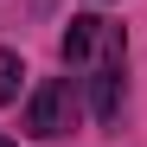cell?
<instances>
[{
    "instance_id": "obj_1",
    "label": "cell",
    "mask_w": 147,
    "mask_h": 147,
    "mask_svg": "<svg viewBox=\"0 0 147 147\" xmlns=\"http://www.w3.org/2000/svg\"><path fill=\"white\" fill-rule=\"evenodd\" d=\"M90 96H83V77H38V90L26 96V134L32 141H64L70 128L83 121Z\"/></svg>"
},
{
    "instance_id": "obj_2",
    "label": "cell",
    "mask_w": 147,
    "mask_h": 147,
    "mask_svg": "<svg viewBox=\"0 0 147 147\" xmlns=\"http://www.w3.org/2000/svg\"><path fill=\"white\" fill-rule=\"evenodd\" d=\"M77 77H83V96H90V115L102 121V128H115L121 102H128V38H115L109 51H96Z\"/></svg>"
},
{
    "instance_id": "obj_3",
    "label": "cell",
    "mask_w": 147,
    "mask_h": 147,
    "mask_svg": "<svg viewBox=\"0 0 147 147\" xmlns=\"http://www.w3.org/2000/svg\"><path fill=\"white\" fill-rule=\"evenodd\" d=\"M115 38H128L115 19H102V13H70V26H64V38H58V58H64V70H83L96 51H109Z\"/></svg>"
},
{
    "instance_id": "obj_4",
    "label": "cell",
    "mask_w": 147,
    "mask_h": 147,
    "mask_svg": "<svg viewBox=\"0 0 147 147\" xmlns=\"http://www.w3.org/2000/svg\"><path fill=\"white\" fill-rule=\"evenodd\" d=\"M19 83H26V58H19L13 45H0V109L19 102Z\"/></svg>"
},
{
    "instance_id": "obj_5",
    "label": "cell",
    "mask_w": 147,
    "mask_h": 147,
    "mask_svg": "<svg viewBox=\"0 0 147 147\" xmlns=\"http://www.w3.org/2000/svg\"><path fill=\"white\" fill-rule=\"evenodd\" d=\"M0 147H19V141H7V134H0Z\"/></svg>"
}]
</instances>
